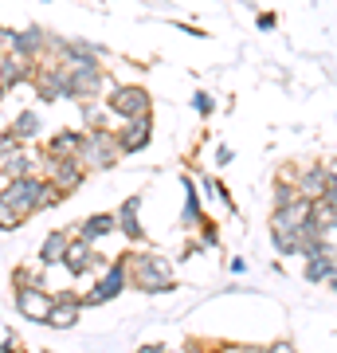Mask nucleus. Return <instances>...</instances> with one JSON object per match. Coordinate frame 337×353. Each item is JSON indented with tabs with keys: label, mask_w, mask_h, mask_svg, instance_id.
<instances>
[{
	"label": "nucleus",
	"mask_w": 337,
	"mask_h": 353,
	"mask_svg": "<svg viewBox=\"0 0 337 353\" xmlns=\"http://www.w3.org/2000/svg\"><path fill=\"white\" fill-rule=\"evenodd\" d=\"M192 110H196L200 118H208V114L216 110V99L208 94V90H196V94H192Z\"/></svg>",
	"instance_id": "obj_29"
},
{
	"label": "nucleus",
	"mask_w": 337,
	"mask_h": 353,
	"mask_svg": "<svg viewBox=\"0 0 337 353\" xmlns=\"http://www.w3.org/2000/svg\"><path fill=\"white\" fill-rule=\"evenodd\" d=\"M271 243H275L278 255H302V228L271 224Z\"/></svg>",
	"instance_id": "obj_25"
},
{
	"label": "nucleus",
	"mask_w": 337,
	"mask_h": 353,
	"mask_svg": "<svg viewBox=\"0 0 337 353\" xmlns=\"http://www.w3.org/2000/svg\"><path fill=\"white\" fill-rule=\"evenodd\" d=\"M106 110H110L118 122H130V118L153 114V94L141 87V83H118V87L106 90Z\"/></svg>",
	"instance_id": "obj_4"
},
{
	"label": "nucleus",
	"mask_w": 337,
	"mask_h": 353,
	"mask_svg": "<svg viewBox=\"0 0 337 353\" xmlns=\"http://www.w3.org/2000/svg\"><path fill=\"white\" fill-rule=\"evenodd\" d=\"M263 353H298V345H294V341H287V338H278V341H271Z\"/></svg>",
	"instance_id": "obj_35"
},
{
	"label": "nucleus",
	"mask_w": 337,
	"mask_h": 353,
	"mask_svg": "<svg viewBox=\"0 0 337 353\" xmlns=\"http://www.w3.org/2000/svg\"><path fill=\"white\" fill-rule=\"evenodd\" d=\"M110 118L114 114L106 110L102 99H83L79 102V122H83V130H110Z\"/></svg>",
	"instance_id": "obj_23"
},
{
	"label": "nucleus",
	"mask_w": 337,
	"mask_h": 353,
	"mask_svg": "<svg viewBox=\"0 0 337 353\" xmlns=\"http://www.w3.org/2000/svg\"><path fill=\"white\" fill-rule=\"evenodd\" d=\"M224 353H263L259 345H224Z\"/></svg>",
	"instance_id": "obj_40"
},
{
	"label": "nucleus",
	"mask_w": 337,
	"mask_h": 353,
	"mask_svg": "<svg viewBox=\"0 0 337 353\" xmlns=\"http://www.w3.org/2000/svg\"><path fill=\"white\" fill-rule=\"evenodd\" d=\"M255 24H259V32H275V28H278V16H275V12H259V16H255Z\"/></svg>",
	"instance_id": "obj_34"
},
{
	"label": "nucleus",
	"mask_w": 337,
	"mask_h": 353,
	"mask_svg": "<svg viewBox=\"0 0 337 353\" xmlns=\"http://www.w3.org/2000/svg\"><path fill=\"white\" fill-rule=\"evenodd\" d=\"M51 48H55V36L43 32V28H20L12 39V51L32 59V63H43V55H51Z\"/></svg>",
	"instance_id": "obj_14"
},
{
	"label": "nucleus",
	"mask_w": 337,
	"mask_h": 353,
	"mask_svg": "<svg viewBox=\"0 0 337 353\" xmlns=\"http://www.w3.org/2000/svg\"><path fill=\"white\" fill-rule=\"evenodd\" d=\"M118 236H125L130 243L145 240V228H141V196H125L122 208H118Z\"/></svg>",
	"instance_id": "obj_19"
},
{
	"label": "nucleus",
	"mask_w": 337,
	"mask_h": 353,
	"mask_svg": "<svg viewBox=\"0 0 337 353\" xmlns=\"http://www.w3.org/2000/svg\"><path fill=\"white\" fill-rule=\"evenodd\" d=\"M24 224V216H20V208H16L4 192H0V232H16V228Z\"/></svg>",
	"instance_id": "obj_28"
},
{
	"label": "nucleus",
	"mask_w": 337,
	"mask_h": 353,
	"mask_svg": "<svg viewBox=\"0 0 337 353\" xmlns=\"http://www.w3.org/2000/svg\"><path fill=\"white\" fill-rule=\"evenodd\" d=\"M185 353H224V345H204V341H188Z\"/></svg>",
	"instance_id": "obj_36"
},
{
	"label": "nucleus",
	"mask_w": 337,
	"mask_h": 353,
	"mask_svg": "<svg viewBox=\"0 0 337 353\" xmlns=\"http://www.w3.org/2000/svg\"><path fill=\"white\" fill-rule=\"evenodd\" d=\"M114 232H118V216L114 212H90L87 220H79V228H75V236H83V240H90V243L106 240Z\"/></svg>",
	"instance_id": "obj_21"
},
{
	"label": "nucleus",
	"mask_w": 337,
	"mask_h": 353,
	"mask_svg": "<svg viewBox=\"0 0 337 353\" xmlns=\"http://www.w3.org/2000/svg\"><path fill=\"white\" fill-rule=\"evenodd\" d=\"M43 176H48L51 185L59 189V196L67 201V196H75V192L83 189L87 169H83V161H79V157H67V161H48V165H43Z\"/></svg>",
	"instance_id": "obj_7"
},
{
	"label": "nucleus",
	"mask_w": 337,
	"mask_h": 353,
	"mask_svg": "<svg viewBox=\"0 0 337 353\" xmlns=\"http://www.w3.org/2000/svg\"><path fill=\"white\" fill-rule=\"evenodd\" d=\"M325 287H329V290H334V294H337V271H334V275H329V279H325Z\"/></svg>",
	"instance_id": "obj_45"
},
{
	"label": "nucleus",
	"mask_w": 337,
	"mask_h": 353,
	"mask_svg": "<svg viewBox=\"0 0 337 353\" xmlns=\"http://www.w3.org/2000/svg\"><path fill=\"white\" fill-rule=\"evenodd\" d=\"M227 267H232L236 275H243V271H247V259H239V255H236V259H232V263H227Z\"/></svg>",
	"instance_id": "obj_43"
},
{
	"label": "nucleus",
	"mask_w": 337,
	"mask_h": 353,
	"mask_svg": "<svg viewBox=\"0 0 337 353\" xmlns=\"http://www.w3.org/2000/svg\"><path fill=\"white\" fill-rule=\"evenodd\" d=\"M114 134H118V145H122L125 157H130V153L150 150V141H153V114H141V118H130V122H118Z\"/></svg>",
	"instance_id": "obj_10"
},
{
	"label": "nucleus",
	"mask_w": 337,
	"mask_h": 353,
	"mask_svg": "<svg viewBox=\"0 0 337 353\" xmlns=\"http://www.w3.org/2000/svg\"><path fill=\"white\" fill-rule=\"evenodd\" d=\"M334 271H337V259H334V255H325V252L306 255V267H302V275L310 279V283H325Z\"/></svg>",
	"instance_id": "obj_26"
},
{
	"label": "nucleus",
	"mask_w": 337,
	"mask_h": 353,
	"mask_svg": "<svg viewBox=\"0 0 337 353\" xmlns=\"http://www.w3.org/2000/svg\"><path fill=\"white\" fill-rule=\"evenodd\" d=\"M55 63L63 67H87V63H102V48H94L90 39H55Z\"/></svg>",
	"instance_id": "obj_13"
},
{
	"label": "nucleus",
	"mask_w": 337,
	"mask_h": 353,
	"mask_svg": "<svg viewBox=\"0 0 337 353\" xmlns=\"http://www.w3.org/2000/svg\"><path fill=\"white\" fill-rule=\"evenodd\" d=\"M122 157H125V153H122V145H118L114 126L110 130H87L83 150H79V161H83L87 173H106V169H114Z\"/></svg>",
	"instance_id": "obj_3"
},
{
	"label": "nucleus",
	"mask_w": 337,
	"mask_h": 353,
	"mask_svg": "<svg viewBox=\"0 0 337 353\" xmlns=\"http://www.w3.org/2000/svg\"><path fill=\"white\" fill-rule=\"evenodd\" d=\"M71 236H75V228H55V232H48L43 243H39V267H63L67 248H71Z\"/></svg>",
	"instance_id": "obj_18"
},
{
	"label": "nucleus",
	"mask_w": 337,
	"mask_h": 353,
	"mask_svg": "<svg viewBox=\"0 0 337 353\" xmlns=\"http://www.w3.org/2000/svg\"><path fill=\"white\" fill-rule=\"evenodd\" d=\"M71 75V102H83V99H99L106 90V71L102 63H87V67H67Z\"/></svg>",
	"instance_id": "obj_11"
},
{
	"label": "nucleus",
	"mask_w": 337,
	"mask_h": 353,
	"mask_svg": "<svg viewBox=\"0 0 337 353\" xmlns=\"http://www.w3.org/2000/svg\"><path fill=\"white\" fill-rule=\"evenodd\" d=\"M325 185H329V173H325V161L302 165V169H298V181H294V189H298V196H306V201H322Z\"/></svg>",
	"instance_id": "obj_20"
},
{
	"label": "nucleus",
	"mask_w": 337,
	"mask_h": 353,
	"mask_svg": "<svg viewBox=\"0 0 337 353\" xmlns=\"http://www.w3.org/2000/svg\"><path fill=\"white\" fill-rule=\"evenodd\" d=\"M43 275H48V267H16L12 271V287H43Z\"/></svg>",
	"instance_id": "obj_27"
},
{
	"label": "nucleus",
	"mask_w": 337,
	"mask_h": 353,
	"mask_svg": "<svg viewBox=\"0 0 337 353\" xmlns=\"http://www.w3.org/2000/svg\"><path fill=\"white\" fill-rule=\"evenodd\" d=\"M83 138H87V130H55L51 138L39 141V161H67V157H79V150H83Z\"/></svg>",
	"instance_id": "obj_8"
},
{
	"label": "nucleus",
	"mask_w": 337,
	"mask_h": 353,
	"mask_svg": "<svg viewBox=\"0 0 337 353\" xmlns=\"http://www.w3.org/2000/svg\"><path fill=\"white\" fill-rule=\"evenodd\" d=\"M16 150H24V141H20V138H12V134L4 130V134H0V161H4V157H12Z\"/></svg>",
	"instance_id": "obj_32"
},
{
	"label": "nucleus",
	"mask_w": 337,
	"mask_h": 353,
	"mask_svg": "<svg viewBox=\"0 0 337 353\" xmlns=\"http://www.w3.org/2000/svg\"><path fill=\"white\" fill-rule=\"evenodd\" d=\"M8 134H12V138H20L24 145L43 141V114H39L36 106H20V110L12 114V122H8Z\"/></svg>",
	"instance_id": "obj_17"
},
{
	"label": "nucleus",
	"mask_w": 337,
	"mask_h": 353,
	"mask_svg": "<svg viewBox=\"0 0 337 353\" xmlns=\"http://www.w3.org/2000/svg\"><path fill=\"white\" fill-rule=\"evenodd\" d=\"M63 267H67L75 279L87 275V271H106L102 255L94 252V243L83 240V236H71V248H67V259H63Z\"/></svg>",
	"instance_id": "obj_15"
},
{
	"label": "nucleus",
	"mask_w": 337,
	"mask_h": 353,
	"mask_svg": "<svg viewBox=\"0 0 337 353\" xmlns=\"http://www.w3.org/2000/svg\"><path fill=\"white\" fill-rule=\"evenodd\" d=\"M200 228H204V248H220V228H216L208 216L200 220Z\"/></svg>",
	"instance_id": "obj_33"
},
{
	"label": "nucleus",
	"mask_w": 337,
	"mask_h": 353,
	"mask_svg": "<svg viewBox=\"0 0 337 353\" xmlns=\"http://www.w3.org/2000/svg\"><path fill=\"white\" fill-rule=\"evenodd\" d=\"M232 161V150H227V145H220V150H216V165H227Z\"/></svg>",
	"instance_id": "obj_41"
},
{
	"label": "nucleus",
	"mask_w": 337,
	"mask_h": 353,
	"mask_svg": "<svg viewBox=\"0 0 337 353\" xmlns=\"http://www.w3.org/2000/svg\"><path fill=\"white\" fill-rule=\"evenodd\" d=\"M4 94H8V90H4V87H0V102H4Z\"/></svg>",
	"instance_id": "obj_46"
},
{
	"label": "nucleus",
	"mask_w": 337,
	"mask_h": 353,
	"mask_svg": "<svg viewBox=\"0 0 337 353\" xmlns=\"http://www.w3.org/2000/svg\"><path fill=\"white\" fill-rule=\"evenodd\" d=\"M12 303H16V314L28 318V322H43L55 303V294L48 287H12Z\"/></svg>",
	"instance_id": "obj_9"
},
{
	"label": "nucleus",
	"mask_w": 337,
	"mask_h": 353,
	"mask_svg": "<svg viewBox=\"0 0 337 353\" xmlns=\"http://www.w3.org/2000/svg\"><path fill=\"white\" fill-rule=\"evenodd\" d=\"M36 71H39V63H32V59H24V55H16V51H4V55H0V87L4 90L32 87Z\"/></svg>",
	"instance_id": "obj_12"
},
{
	"label": "nucleus",
	"mask_w": 337,
	"mask_h": 353,
	"mask_svg": "<svg viewBox=\"0 0 337 353\" xmlns=\"http://www.w3.org/2000/svg\"><path fill=\"white\" fill-rule=\"evenodd\" d=\"M325 173H329V176H337V157H329V161H325Z\"/></svg>",
	"instance_id": "obj_44"
},
{
	"label": "nucleus",
	"mask_w": 337,
	"mask_h": 353,
	"mask_svg": "<svg viewBox=\"0 0 337 353\" xmlns=\"http://www.w3.org/2000/svg\"><path fill=\"white\" fill-rule=\"evenodd\" d=\"M271 196H275V208H283V204H290L294 196H298V189H294V185H283V181H275V192H271Z\"/></svg>",
	"instance_id": "obj_30"
},
{
	"label": "nucleus",
	"mask_w": 337,
	"mask_h": 353,
	"mask_svg": "<svg viewBox=\"0 0 337 353\" xmlns=\"http://www.w3.org/2000/svg\"><path fill=\"white\" fill-rule=\"evenodd\" d=\"M181 189H185V208H181V224L185 228H200L204 220V208H200V192L192 176H181Z\"/></svg>",
	"instance_id": "obj_24"
},
{
	"label": "nucleus",
	"mask_w": 337,
	"mask_h": 353,
	"mask_svg": "<svg viewBox=\"0 0 337 353\" xmlns=\"http://www.w3.org/2000/svg\"><path fill=\"white\" fill-rule=\"evenodd\" d=\"M314 216V201H306V196H294L290 204H283V208H271V224H283V228H302L306 220Z\"/></svg>",
	"instance_id": "obj_22"
},
{
	"label": "nucleus",
	"mask_w": 337,
	"mask_h": 353,
	"mask_svg": "<svg viewBox=\"0 0 337 353\" xmlns=\"http://www.w3.org/2000/svg\"><path fill=\"white\" fill-rule=\"evenodd\" d=\"M298 169H302L298 161H283V165H278V173H275V181H283V185H294V181H298Z\"/></svg>",
	"instance_id": "obj_31"
},
{
	"label": "nucleus",
	"mask_w": 337,
	"mask_h": 353,
	"mask_svg": "<svg viewBox=\"0 0 337 353\" xmlns=\"http://www.w3.org/2000/svg\"><path fill=\"white\" fill-rule=\"evenodd\" d=\"M125 267H130V287H138L141 294H169V290H176L173 259H169V255L125 252Z\"/></svg>",
	"instance_id": "obj_1"
},
{
	"label": "nucleus",
	"mask_w": 337,
	"mask_h": 353,
	"mask_svg": "<svg viewBox=\"0 0 337 353\" xmlns=\"http://www.w3.org/2000/svg\"><path fill=\"white\" fill-rule=\"evenodd\" d=\"M83 299L79 294H55V303H51V310H48V318H43V326H51V330H71V326H79V318H83Z\"/></svg>",
	"instance_id": "obj_16"
},
{
	"label": "nucleus",
	"mask_w": 337,
	"mask_h": 353,
	"mask_svg": "<svg viewBox=\"0 0 337 353\" xmlns=\"http://www.w3.org/2000/svg\"><path fill=\"white\" fill-rule=\"evenodd\" d=\"M322 201L329 204V208H337V176H329V185H325V192H322Z\"/></svg>",
	"instance_id": "obj_37"
},
{
	"label": "nucleus",
	"mask_w": 337,
	"mask_h": 353,
	"mask_svg": "<svg viewBox=\"0 0 337 353\" xmlns=\"http://www.w3.org/2000/svg\"><path fill=\"white\" fill-rule=\"evenodd\" d=\"M0 192L8 196V201L20 208V216H36L43 212V208H55V204H63L59 189L51 185L43 173H32V176H12V181H0Z\"/></svg>",
	"instance_id": "obj_2"
},
{
	"label": "nucleus",
	"mask_w": 337,
	"mask_h": 353,
	"mask_svg": "<svg viewBox=\"0 0 337 353\" xmlns=\"http://www.w3.org/2000/svg\"><path fill=\"white\" fill-rule=\"evenodd\" d=\"M12 39H16L12 28H0V55H4V51H12Z\"/></svg>",
	"instance_id": "obj_38"
},
{
	"label": "nucleus",
	"mask_w": 337,
	"mask_h": 353,
	"mask_svg": "<svg viewBox=\"0 0 337 353\" xmlns=\"http://www.w3.org/2000/svg\"><path fill=\"white\" fill-rule=\"evenodd\" d=\"M32 90L43 106H55V102H71V75L63 63H39L36 79H32Z\"/></svg>",
	"instance_id": "obj_5"
},
{
	"label": "nucleus",
	"mask_w": 337,
	"mask_h": 353,
	"mask_svg": "<svg viewBox=\"0 0 337 353\" xmlns=\"http://www.w3.org/2000/svg\"><path fill=\"white\" fill-rule=\"evenodd\" d=\"M138 353H173L169 345H157V341H150V345H138Z\"/></svg>",
	"instance_id": "obj_39"
},
{
	"label": "nucleus",
	"mask_w": 337,
	"mask_h": 353,
	"mask_svg": "<svg viewBox=\"0 0 337 353\" xmlns=\"http://www.w3.org/2000/svg\"><path fill=\"white\" fill-rule=\"evenodd\" d=\"M0 353H24V350H20V341H16V338H8L4 345H0Z\"/></svg>",
	"instance_id": "obj_42"
},
{
	"label": "nucleus",
	"mask_w": 337,
	"mask_h": 353,
	"mask_svg": "<svg viewBox=\"0 0 337 353\" xmlns=\"http://www.w3.org/2000/svg\"><path fill=\"white\" fill-rule=\"evenodd\" d=\"M122 290H130V267H125V255H118L114 263H106L102 279L94 283L90 294H83V306H102V303H114Z\"/></svg>",
	"instance_id": "obj_6"
}]
</instances>
